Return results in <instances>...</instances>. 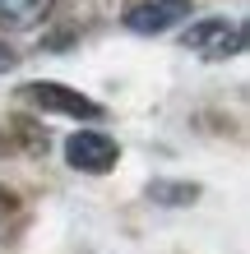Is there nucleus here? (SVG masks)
<instances>
[{"label": "nucleus", "mask_w": 250, "mask_h": 254, "mask_svg": "<svg viewBox=\"0 0 250 254\" xmlns=\"http://www.w3.org/2000/svg\"><path fill=\"white\" fill-rule=\"evenodd\" d=\"M116 139L111 134H102V129H79V134H70L65 139V162L75 171H107V167H116Z\"/></svg>", "instance_id": "f03ea898"}, {"label": "nucleus", "mask_w": 250, "mask_h": 254, "mask_svg": "<svg viewBox=\"0 0 250 254\" xmlns=\"http://www.w3.org/2000/svg\"><path fill=\"white\" fill-rule=\"evenodd\" d=\"M185 19H190V0H149V5H135L125 14V28L153 37V33H167V28L185 23Z\"/></svg>", "instance_id": "7ed1b4c3"}, {"label": "nucleus", "mask_w": 250, "mask_h": 254, "mask_svg": "<svg viewBox=\"0 0 250 254\" xmlns=\"http://www.w3.org/2000/svg\"><path fill=\"white\" fill-rule=\"evenodd\" d=\"M0 213H5V199H0Z\"/></svg>", "instance_id": "6e6552de"}, {"label": "nucleus", "mask_w": 250, "mask_h": 254, "mask_svg": "<svg viewBox=\"0 0 250 254\" xmlns=\"http://www.w3.org/2000/svg\"><path fill=\"white\" fill-rule=\"evenodd\" d=\"M153 194H171L167 203H185V199H195V185H153Z\"/></svg>", "instance_id": "423d86ee"}, {"label": "nucleus", "mask_w": 250, "mask_h": 254, "mask_svg": "<svg viewBox=\"0 0 250 254\" xmlns=\"http://www.w3.org/2000/svg\"><path fill=\"white\" fill-rule=\"evenodd\" d=\"M5 69H14V51L5 47V42H0V74H5Z\"/></svg>", "instance_id": "0eeeda50"}, {"label": "nucleus", "mask_w": 250, "mask_h": 254, "mask_svg": "<svg viewBox=\"0 0 250 254\" xmlns=\"http://www.w3.org/2000/svg\"><path fill=\"white\" fill-rule=\"evenodd\" d=\"M185 51H199L204 61H227V56L246 51V28L232 19H199L185 28Z\"/></svg>", "instance_id": "f257e3e1"}, {"label": "nucleus", "mask_w": 250, "mask_h": 254, "mask_svg": "<svg viewBox=\"0 0 250 254\" xmlns=\"http://www.w3.org/2000/svg\"><path fill=\"white\" fill-rule=\"evenodd\" d=\"M28 97H33L42 111H61V116H75V121H79V116H83V121H97V116H102L97 102H88L83 93H75V88H65V83H33Z\"/></svg>", "instance_id": "20e7f679"}, {"label": "nucleus", "mask_w": 250, "mask_h": 254, "mask_svg": "<svg viewBox=\"0 0 250 254\" xmlns=\"http://www.w3.org/2000/svg\"><path fill=\"white\" fill-rule=\"evenodd\" d=\"M51 14V0H0V28H14V33H28Z\"/></svg>", "instance_id": "39448f33"}]
</instances>
